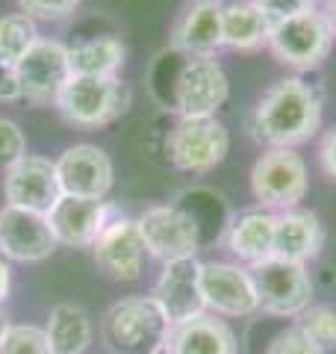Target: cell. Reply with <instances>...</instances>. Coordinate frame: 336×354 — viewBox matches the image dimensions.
Here are the masks:
<instances>
[{
  "instance_id": "cell-23",
  "label": "cell",
  "mask_w": 336,
  "mask_h": 354,
  "mask_svg": "<svg viewBox=\"0 0 336 354\" xmlns=\"http://www.w3.org/2000/svg\"><path fill=\"white\" fill-rule=\"evenodd\" d=\"M44 334L50 339L53 354H83L92 346V319L77 304H56L48 316Z\"/></svg>"
},
{
  "instance_id": "cell-33",
  "label": "cell",
  "mask_w": 336,
  "mask_h": 354,
  "mask_svg": "<svg viewBox=\"0 0 336 354\" xmlns=\"http://www.w3.org/2000/svg\"><path fill=\"white\" fill-rule=\"evenodd\" d=\"M319 162L330 177H336V127H330L319 142Z\"/></svg>"
},
{
  "instance_id": "cell-5",
  "label": "cell",
  "mask_w": 336,
  "mask_h": 354,
  "mask_svg": "<svg viewBox=\"0 0 336 354\" xmlns=\"http://www.w3.org/2000/svg\"><path fill=\"white\" fill-rule=\"evenodd\" d=\"M56 109L77 127H104L130 106V88L118 77H77L56 95Z\"/></svg>"
},
{
  "instance_id": "cell-18",
  "label": "cell",
  "mask_w": 336,
  "mask_h": 354,
  "mask_svg": "<svg viewBox=\"0 0 336 354\" xmlns=\"http://www.w3.org/2000/svg\"><path fill=\"white\" fill-rule=\"evenodd\" d=\"M224 48V0H192L171 30V50L183 57H216Z\"/></svg>"
},
{
  "instance_id": "cell-12",
  "label": "cell",
  "mask_w": 336,
  "mask_h": 354,
  "mask_svg": "<svg viewBox=\"0 0 336 354\" xmlns=\"http://www.w3.org/2000/svg\"><path fill=\"white\" fill-rule=\"evenodd\" d=\"M59 248L44 213L24 207H0V254L15 263H41Z\"/></svg>"
},
{
  "instance_id": "cell-20",
  "label": "cell",
  "mask_w": 336,
  "mask_h": 354,
  "mask_svg": "<svg viewBox=\"0 0 336 354\" xmlns=\"http://www.w3.org/2000/svg\"><path fill=\"white\" fill-rule=\"evenodd\" d=\"M324 248V225L312 209H283L277 213L274 227V257L292 260V263H310L316 260Z\"/></svg>"
},
{
  "instance_id": "cell-30",
  "label": "cell",
  "mask_w": 336,
  "mask_h": 354,
  "mask_svg": "<svg viewBox=\"0 0 336 354\" xmlns=\"http://www.w3.org/2000/svg\"><path fill=\"white\" fill-rule=\"evenodd\" d=\"M83 0H18L21 12L30 15L32 21L41 18V21H62L68 18Z\"/></svg>"
},
{
  "instance_id": "cell-17",
  "label": "cell",
  "mask_w": 336,
  "mask_h": 354,
  "mask_svg": "<svg viewBox=\"0 0 336 354\" xmlns=\"http://www.w3.org/2000/svg\"><path fill=\"white\" fill-rule=\"evenodd\" d=\"M151 295L156 298V304L165 310L171 325L204 316L207 301H204V290H200V260L189 257V260L162 263V272H160V278H156Z\"/></svg>"
},
{
  "instance_id": "cell-7",
  "label": "cell",
  "mask_w": 336,
  "mask_h": 354,
  "mask_svg": "<svg viewBox=\"0 0 336 354\" xmlns=\"http://www.w3.org/2000/svg\"><path fill=\"white\" fill-rule=\"evenodd\" d=\"M260 295V310L274 319H298L312 304V278L304 263L268 257L248 266Z\"/></svg>"
},
{
  "instance_id": "cell-11",
  "label": "cell",
  "mask_w": 336,
  "mask_h": 354,
  "mask_svg": "<svg viewBox=\"0 0 336 354\" xmlns=\"http://www.w3.org/2000/svg\"><path fill=\"white\" fill-rule=\"evenodd\" d=\"M21 95L32 104H50L62 86L71 80V59L68 48L53 39H39L32 48L15 62Z\"/></svg>"
},
{
  "instance_id": "cell-6",
  "label": "cell",
  "mask_w": 336,
  "mask_h": 354,
  "mask_svg": "<svg viewBox=\"0 0 336 354\" xmlns=\"http://www.w3.org/2000/svg\"><path fill=\"white\" fill-rule=\"evenodd\" d=\"M310 186L307 162L295 148H265L251 169V192L265 209H292Z\"/></svg>"
},
{
  "instance_id": "cell-1",
  "label": "cell",
  "mask_w": 336,
  "mask_h": 354,
  "mask_svg": "<svg viewBox=\"0 0 336 354\" xmlns=\"http://www.w3.org/2000/svg\"><path fill=\"white\" fill-rule=\"evenodd\" d=\"M321 127V92L304 77H283L263 92L251 115V136L265 148H298Z\"/></svg>"
},
{
  "instance_id": "cell-9",
  "label": "cell",
  "mask_w": 336,
  "mask_h": 354,
  "mask_svg": "<svg viewBox=\"0 0 336 354\" xmlns=\"http://www.w3.org/2000/svg\"><path fill=\"white\" fill-rule=\"evenodd\" d=\"M174 169L189 174H207L227 157L230 133L218 118H180L165 142Z\"/></svg>"
},
{
  "instance_id": "cell-28",
  "label": "cell",
  "mask_w": 336,
  "mask_h": 354,
  "mask_svg": "<svg viewBox=\"0 0 336 354\" xmlns=\"http://www.w3.org/2000/svg\"><path fill=\"white\" fill-rule=\"evenodd\" d=\"M21 157H27L24 133L12 118H0V174H6Z\"/></svg>"
},
{
  "instance_id": "cell-35",
  "label": "cell",
  "mask_w": 336,
  "mask_h": 354,
  "mask_svg": "<svg viewBox=\"0 0 336 354\" xmlns=\"http://www.w3.org/2000/svg\"><path fill=\"white\" fill-rule=\"evenodd\" d=\"M324 15H328L330 27H333V36H336V0H324Z\"/></svg>"
},
{
  "instance_id": "cell-15",
  "label": "cell",
  "mask_w": 336,
  "mask_h": 354,
  "mask_svg": "<svg viewBox=\"0 0 336 354\" xmlns=\"http://www.w3.org/2000/svg\"><path fill=\"white\" fill-rule=\"evenodd\" d=\"M62 195L74 198H106L115 180V169L104 148L97 145H71L53 160Z\"/></svg>"
},
{
  "instance_id": "cell-13",
  "label": "cell",
  "mask_w": 336,
  "mask_h": 354,
  "mask_svg": "<svg viewBox=\"0 0 336 354\" xmlns=\"http://www.w3.org/2000/svg\"><path fill=\"white\" fill-rule=\"evenodd\" d=\"M115 216V207L104 198H74L62 195L48 213L50 230L59 245L68 248H92L95 239Z\"/></svg>"
},
{
  "instance_id": "cell-31",
  "label": "cell",
  "mask_w": 336,
  "mask_h": 354,
  "mask_svg": "<svg viewBox=\"0 0 336 354\" xmlns=\"http://www.w3.org/2000/svg\"><path fill=\"white\" fill-rule=\"evenodd\" d=\"M256 6L263 9V15L272 21H283V18H292V15H301V12H310L316 9L319 0H254Z\"/></svg>"
},
{
  "instance_id": "cell-37",
  "label": "cell",
  "mask_w": 336,
  "mask_h": 354,
  "mask_svg": "<svg viewBox=\"0 0 336 354\" xmlns=\"http://www.w3.org/2000/svg\"><path fill=\"white\" fill-rule=\"evenodd\" d=\"M0 62H9V59H3V53H0Z\"/></svg>"
},
{
  "instance_id": "cell-32",
  "label": "cell",
  "mask_w": 336,
  "mask_h": 354,
  "mask_svg": "<svg viewBox=\"0 0 336 354\" xmlns=\"http://www.w3.org/2000/svg\"><path fill=\"white\" fill-rule=\"evenodd\" d=\"M21 95V80L15 62H0V101H18Z\"/></svg>"
},
{
  "instance_id": "cell-4",
  "label": "cell",
  "mask_w": 336,
  "mask_h": 354,
  "mask_svg": "<svg viewBox=\"0 0 336 354\" xmlns=\"http://www.w3.org/2000/svg\"><path fill=\"white\" fill-rule=\"evenodd\" d=\"M333 27L324 12L319 9H310V12H301L292 18L274 21L272 32H268V44L272 57L286 65L292 71H312L328 59V53L333 48Z\"/></svg>"
},
{
  "instance_id": "cell-29",
  "label": "cell",
  "mask_w": 336,
  "mask_h": 354,
  "mask_svg": "<svg viewBox=\"0 0 336 354\" xmlns=\"http://www.w3.org/2000/svg\"><path fill=\"white\" fill-rule=\"evenodd\" d=\"M265 354H324V351L298 325H292V328L280 330V334L268 342Z\"/></svg>"
},
{
  "instance_id": "cell-36",
  "label": "cell",
  "mask_w": 336,
  "mask_h": 354,
  "mask_svg": "<svg viewBox=\"0 0 336 354\" xmlns=\"http://www.w3.org/2000/svg\"><path fill=\"white\" fill-rule=\"evenodd\" d=\"M9 328H12V322H9V313L3 310V304H0V342H3V337L9 334Z\"/></svg>"
},
{
  "instance_id": "cell-21",
  "label": "cell",
  "mask_w": 336,
  "mask_h": 354,
  "mask_svg": "<svg viewBox=\"0 0 336 354\" xmlns=\"http://www.w3.org/2000/svg\"><path fill=\"white\" fill-rule=\"evenodd\" d=\"M162 354H236V334L216 313L171 325Z\"/></svg>"
},
{
  "instance_id": "cell-34",
  "label": "cell",
  "mask_w": 336,
  "mask_h": 354,
  "mask_svg": "<svg viewBox=\"0 0 336 354\" xmlns=\"http://www.w3.org/2000/svg\"><path fill=\"white\" fill-rule=\"evenodd\" d=\"M9 286H12V269H9V260L0 254V304L9 298Z\"/></svg>"
},
{
  "instance_id": "cell-16",
  "label": "cell",
  "mask_w": 336,
  "mask_h": 354,
  "mask_svg": "<svg viewBox=\"0 0 336 354\" xmlns=\"http://www.w3.org/2000/svg\"><path fill=\"white\" fill-rule=\"evenodd\" d=\"M3 198L12 207H24V209H32V213L48 216L53 204L62 198L56 165L44 157H36V153L21 157L3 174Z\"/></svg>"
},
{
  "instance_id": "cell-2",
  "label": "cell",
  "mask_w": 336,
  "mask_h": 354,
  "mask_svg": "<svg viewBox=\"0 0 336 354\" xmlns=\"http://www.w3.org/2000/svg\"><path fill=\"white\" fill-rule=\"evenodd\" d=\"M153 71H162L160 86H151L156 101L180 118H216L230 97L227 71L216 57H183L177 50L160 53Z\"/></svg>"
},
{
  "instance_id": "cell-14",
  "label": "cell",
  "mask_w": 336,
  "mask_h": 354,
  "mask_svg": "<svg viewBox=\"0 0 336 354\" xmlns=\"http://www.w3.org/2000/svg\"><path fill=\"white\" fill-rule=\"evenodd\" d=\"M97 269L112 281H139L142 266H144V239L139 234L136 218L115 216L104 227V234L92 245Z\"/></svg>"
},
{
  "instance_id": "cell-10",
  "label": "cell",
  "mask_w": 336,
  "mask_h": 354,
  "mask_svg": "<svg viewBox=\"0 0 336 354\" xmlns=\"http://www.w3.org/2000/svg\"><path fill=\"white\" fill-rule=\"evenodd\" d=\"M200 290H204L207 313L251 316L260 310V295H256L251 269L242 263H200Z\"/></svg>"
},
{
  "instance_id": "cell-19",
  "label": "cell",
  "mask_w": 336,
  "mask_h": 354,
  "mask_svg": "<svg viewBox=\"0 0 336 354\" xmlns=\"http://www.w3.org/2000/svg\"><path fill=\"white\" fill-rule=\"evenodd\" d=\"M274 227L277 213L265 207L245 209L236 218H230L224 230V245L245 266H256L268 257H274Z\"/></svg>"
},
{
  "instance_id": "cell-27",
  "label": "cell",
  "mask_w": 336,
  "mask_h": 354,
  "mask_svg": "<svg viewBox=\"0 0 336 354\" xmlns=\"http://www.w3.org/2000/svg\"><path fill=\"white\" fill-rule=\"evenodd\" d=\"M0 354H53L50 339L39 325H12L0 342Z\"/></svg>"
},
{
  "instance_id": "cell-26",
  "label": "cell",
  "mask_w": 336,
  "mask_h": 354,
  "mask_svg": "<svg viewBox=\"0 0 336 354\" xmlns=\"http://www.w3.org/2000/svg\"><path fill=\"white\" fill-rule=\"evenodd\" d=\"M304 334L316 342V346L328 354L330 348H336V307L328 304H310L304 313L298 316L295 322Z\"/></svg>"
},
{
  "instance_id": "cell-8",
  "label": "cell",
  "mask_w": 336,
  "mask_h": 354,
  "mask_svg": "<svg viewBox=\"0 0 336 354\" xmlns=\"http://www.w3.org/2000/svg\"><path fill=\"white\" fill-rule=\"evenodd\" d=\"M136 225H139V234L144 239L148 254L156 260H162V263L198 257L200 245H204L200 225L183 204L148 207L136 218Z\"/></svg>"
},
{
  "instance_id": "cell-3",
  "label": "cell",
  "mask_w": 336,
  "mask_h": 354,
  "mask_svg": "<svg viewBox=\"0 0 336 354\" xmlns=\"http://www.w3.org/2000/svg\"><path fill=\"white\" fill-rule=\"evenodd\" d=\"M171 319L153 295H130L112 304L100 322V337L112 354H162Z\"/></svg>"
},
{
  "instance_id": "cell-24",
  "label": "cell",
  "mask_w": 336,
  "mask_h": 354,
  "mask_svg": "<svg viewBox=\"0 0 336 354\" xmlns=\"http://www.w3.org/2000/svg\"><path fill=\"white\" fill-rule=\"evenodd\" d=\"M68 59L77 77H115L124 65V44L115 36H95L71 44Z\"/></svg>"
},
{
  "instance_id": "cell-22",
  "label": "cell",
  "mask_w": 336,
  "mask_h": 354,
  "mask_svg": "<svg viewBox=\"0 0 336 354\" xmlns=\"http://www.w3.org/2000/svg\"><path fill=\"white\" fill-rule=\"evenodd\" d=\"M268 32H272V21L254 0L224 3V48L254 53L268 44Z\"/></svg>"
},
{
  "instance_id": "cell-25",
  "label": "cell",
  "mask_w": 336,
  "mask_h": 354,
  "mask_svg": "<svg viewBox=\"0 0 336 354\" xmlns=\"http://www.w3.org/2000/svg\"><path fill=\"white\" fill-rule=\"evenodd\" d=\"M39 39V27L30 15L15 12L0 18V53H3V59L18 62Z\"/></svg>"
}]
</instances>
